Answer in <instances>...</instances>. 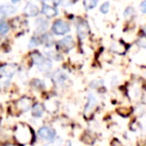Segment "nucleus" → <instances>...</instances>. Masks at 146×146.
I'll use <instances>...</instances> for the list:
<instances>
[{
  "instance_id": "obj_1",
  "label": "nucleus",
  "mask_w": 146,
  "mask_h": 146,
  "mask_svg": "<svg viewBox=\"0 0 146 146\" xmlns=\"http://www.w3.org/2000/svg\"><path fill=\"white\" fill-rule=\"evenodd\" d=\"M31 136H32V133H31V129L29 126L24 124H20L19 126L16 129V138L19 142L22 143H27L31 140Z\"/></svg>"
},
{
  "instance_id": "obj_2",
  "label": "nucleus",
  "mask_w": 146,
  "mask_h": 146,
  "mask_svg": "<svg viewBox=\"0 0 146 146\" xmlns=\"http://www.w3.org/2000/svg\"><path fill=\"white\" fill-rule=\"evenodd\" d=\"M70 30H71V27H70L69 23L61 19L55 21L52 26V31L56 35H65L68 32H70Z\"/></svg>"
},
{
  "instance_id": "obj_3",
  "label": "nucleus",
  "mask_w": 146,
  "mask_h": 146,
  "mask_svg": "<svg viewBox=\"0 0 146 146\" xmlns=\"http://www.w3.org/2000/svg\"><path fill=\"white\" fill-rule=\"evenodd\" d=\"M38 134L40 136V138L46 141H54V139L56 138V131L48 126L41 127L38 131Z\"/></svg>"
},
{
  "instance_id": "obj_4",
  "label": "nucleus",
  "mask_w": 146,
  "mask_h": 146,
  "mask_svg": "<svg viewBox=\"0 0 146 146\" xmlns=\"http://www.w3.org/2000/svg\"><path fill=\"white\" fill-rule=\"evenodd\" d=\"M74 45H75V41H74L72 36L65 37V38L61 39V40H59L58 42L56 43L57 48H58L59 50L65 51V52H68V51L71 50L74 47Z\"/></svg>"
},
{
  "instance_id": "obj_5",
  "label": "nucleus",
  "mask_w": 146,
  "mask_h": 146,
  "mask_svg": "<svg viewBox=\"0 0 146 146\" xmlns=\"http://www.w3.org/2000/svg\"><path fill=\"white\" fill-rule=\"evenodd\" d=\"M17 71V66L15 64H5L0 67V78H11Z\"/></svg>"
},
{
  "instance_id": "obj_6",
  "label": "nucleus",
  "mask_w": 146,
  "mask_h": 146,
  "mask_svg": "<svg viewBox=\"0 0 146 146\" xmlns=\"http://www.w3.org/2000/svg\"><path fill=\"white\" fill-rule=\"evenodd\" d=\"M16 106H17V108L21 111V112H26V111L29 110L31 108V106H32V99L27 97V96L22 97L21 99L18 100Z\"/></svg>"
},
{
  "instance_id": "obj_7",
  "label": "nucleus",
  "mask_w": 146,
  "mask_h": 146,
  "mask_svg": "<svg viewBox=\"0 0 146 146\" xmlns=\"http://www.w3.org/2000/svg\"><path fill=\"white\" fill-rule=\"evenodd\" d=\"M24 14L29 17H34L39 14V8L36 4L32 3V2H28L24 7Z\"/></svg>"
},
{
  "instance_id": "obj_8",
  "label": "nucleus",
  "mask_w": 146,
  "mask_h": 146,
  "mask_svg": "<svg viewBox=\"0 0 146 146\" xmlns=\"http://www.w3.org/2000/svg\"><path fill=\"white\" fill-rule=\"evenodd\" d=\"M77 30L80 39H85L88 36V32H90V27H88V23L86 21H81L78 23Z\"/></svg>"
},
{
  "instance_id": "obj_9",
  "label": "nucleus",
  "mask_w": 146,
  "mask_h": 146,
  "mask_svg": "<svg viewBox=\"0 0 146 146\" xmlns=\"http://www.w3.org/2000/svg\"><path fill=\"white\" fill-rule=\"evenodd\" d=\"M41 12H42L46 17H49V18L54 17V16H56L57 14H58V10H57L56 8L52 7V6H50V5H46V4L43 5Z\"/></svg>"
},
{
  "instance_id": "obj_10",
  "label": "nucleus",
  "mask_w": 146,
  "mask_h": 146,
  "mask_svg": "<svg viewBox=\"0 0 146 146\" xmlns=\"http://www.w3.org/2000/svg\"><path fill=\"white\" fill-rule=\"evenodd\" d=\"M45 108L43 106V104L41 103H36L32 106V116L36 117V118H39L41 117L43 114H44Z\"/></svg>"
},
{
  "instance_id": "obj_11",
  "label": "nucleus",
  "mask_w": 146,
  "mask_h": 146,
  "mask_svg": "<svg viewBox=\"0 0 146 146\" xmlns=\"http://www.w3.org/2000/svg\"><path fill=\"white\" fill-rule=\"evenodd\" d=\"M16 9L13 6L10 5H0V17H4V16L10 15V14L15 13Z\"/></svg>"
},
{
  "instance_id": "obj_12",
  "label": "nucleus",
  "mask_w": 146,
  "mask_h": 146,
  "mask_svg": "<svg viewBox=\"0 0 146 146\" xmlns=\"http://www.w3.org/2000/svg\"><path fill=\"white\" fill-rule=\"evenodd\" d=\"M96 104V97H94L92 94H90V95H88V103H87V105H86V108H85V113L90 112V111H92L94 108Z\"/></svg>"
},
{
  "instance_id": "obj_13",
  "label": "nucleus",
  "mask_w": 146,
  "mask_h": 146,
  "mask_svg": "<svg viewBox=\"0 0 146 146\" xmlns=\"http://www.w3.org/2000/svg\"><path fill=\"white\" fill-rule=\"evenodd\" d=\"M32 60H33V62L37 65V66H39V65L42 64V63L46 60V57H44L41 53H39L36 51V52L32 53Z\"/></svg>"
},
{
  "instance_id": "obj_14",
  "label": "nucleus",
  "mask_w": 146,
  "mask_h": 146,
  "mask_svg": "<svg viewBox=\"0 0 146 146\" xmlns=\"http://www.w3.org/2000/svg\"><path fill=\"white\" fill-rule=\"evenodd\" d=\"M38 68H39V70L42 71V72H48V71H50L51 68H52V62H51V60H49L48 58H46V60H45L42 64L39 65Z\"/></svg>"
},
{
  "instance_id": "obj_15",
  "label": "nucleus",
  "mask_w": 146,
  "mask_h": 146,
  "mask_svg": "<svg viewBox=\"0 0 146 146\" xmlns=\"http://www.w3.org/2000/svg\"><path fill=\"white\" fill-rule=\"evenodd\" d=\"M47 27H48V22L43 18H39L36 21L37 31H44V30L47 29Z\"/></svg>"
},
{
  "instance_id": "obj_16",
  "label": "nucleus",
  "mask_w": 146,
  "mask_h": 146,
  "mask_svg": "<svg viewBox=\"0 0 146 146\" xmlns=\"http://www.w3.org/2000/svg\"><path fill=\"white\" fill-rule=\"evenodd\" d=\"M98 4V0H84V6L87 10L94 9Z\"/></svg>"
},
{
  "instance_id": "obj_17",
  "label": "nucleus",
  "mask_w": 146,
  "mask_h": 146,
  "mask_svg": "<svg viewBox=\"0 0 146 146\" xmlns=\"http://www.w3.org/2000/svg\"><path fill=\"white\" fill-rule=\"evenodd\" d=\"M54 79L56 80L58 83H62V82H65L67 80V76H66L65 73L61 72V71H58L54 74Z\"/></svg>"
},
{
  "instance_id": "obj_18",
  "label": "nucleus",
  "mask_w": 146,
  "mask_h": 146,
  "mask_svg": "<svg viewBox=\"0 0 146 146\" xmlns=\"http://www.w3.org/2000/svg\"><path fill=\"white\" fill-rule=\"evenodd\" d=\"M9 31V25L7 22H1L0 23V35H5Z\"/></svg>"
},
{
  "instance_id": "obj_19",
  "label": "nucleus",
  "mask_w": 146,
  "mask_h": 146,
  "mask_svg": "<svg viewBox=\"0 0 146 146\" xmlns=\"http://www.w3.org/2000/svg\"><path fill=\"white\" fill-rule=\"evenodd\" d=\"M100 11L102 12V14H108V11H110V2H104V3L102 4V6L100 7Z\"/></svg>"
},
{
  "instance_id": "obj_20",
  "label": "nucleus",
  "mask_w": 146,
  "mask_h": 146,
  "mask_svg": "<svg viewBox=\"0 0 146 146\" xmlns=\"http://www.w3.org/2000/svg\"><path fill=\"white\" fill-rule=\"evenodd\" d=\"M41 42H40V37H32V39L30 40V43H29V46L32 48V47H36L38 45H40Z\"/></svg>"
},
{
  "instance_id": "obj_21",
  "label": "nucleus",
  "mask_w": 146,
  "mask_h": 146,
  "mask_svg": "<svg viewBox=\"0 0 146 146\" xmlns=\"http://www.w3.org/2000/svg\"><path fill=\"white\" fill-rule=\"evenodd\" d=\"M32 86H34L35 88H38V89H42V88H44V83H43L41 80L35 79L34 81L32 82Z\"/></svg>"
},
{
  "instance_id": "obj_22",
  "label": "nucleus",
  "mask_w": 146,
  "mask_h": 146,
  "mask_svg": "<svg viewBox=\"0 0 146 146\" xmlns=\"http://www.w3.org/2000/svg\"><path fill=\"white\" fill-rule=\"evenodd\" d=\"M134 14V10H133V8L131 7V6H129V7H127L126 9L124 10V12H123V15H124V17H130L131 15H133Z\"/></svg>"
},
{
  "instance_id": "obj_23",
  "label": "nucleus",
  "mask_w": 146,
  "mask_h": 146,
  "mask_svg": "<svg viewBox=\"0 0 146 146\" xmlns=\"http://www.w3.org/2000/svg\"><path fill=\"white\" fill-rule=\"evenodd\" d=\"M137 44H138V46L142 47V48H146V37H140L137 40Z\"/></svg>"
},
{
  "instance_id": "obj_24",
  "label": "nucleus",
  "mask_w": 146,
  "mask_h": 146,
  "mask_svg": "<svg viewBox=\"0 0 146 146\" xmlns=\"http://www.w3.org/2000/svg\"><path fill=\"white\" fill-rule=\"evenodd\" d=\"M140 10L143 12V13H146V0L141 2L140 4Z\"/></svg>"
},
{
  "instance_id": "obj_25",
  "label": "nucleus",
  "mask_w": 146,
  "mask_h": 146,
  "mask_svg": "<svg viewBox=\"0 0 146 146\" xmlns=\"http://www.w3.org/2000/svg\"><path fill=\"white\" fill-rule=\"evenodd\" d=\"M62 1H63V0H53V2L55 3V5H59V4H61Z\"/></svg>"
},
{
  "instance_id": "obj_26",
  "label": "nucleus",
  "mask_w": 146,
  "mask_h": 146,
  "mask_svg": "<svg viewBox=\"0 0 146 146\" xmlns=\"http://www.w3.org/2000/svg\"><path fill=\"white\" fill-rule=\"evenodd\" d=\"M11 1L13 2V3H17V2H20L21 0H11Z\"/></svg>"
},
{
  "instance_id": "obj_27",
  "label": "nucleus",
  "mask_w": 146,
  "mask_h": 146,
  "mask_svg": "<svg viewBox=\"0 0 146 146\" xmlns=\"http://www.w3.org/2000/svg\"><path fill=\"white\" fill-rule=\"evenodd\" d=\"M1 146H14V145H12V144H9V143H7V144H3V145H1Z\"/></svg>"
},
{
  "instance_id": "obj_28",
  "label": "nucleus",
  "mask_w": 146,
  "mask_h": 146,
  "mask_svg": "<svg viewBox=\"0 0 146 146\" xmlns=\"http://www.w3.org/2000/svg\"><path fill=\"white\" fill-rule=\"evenodd\" d=\"M38 1H41V2H45L46 0H38Z\"/></svg>"
}]
</instances>
